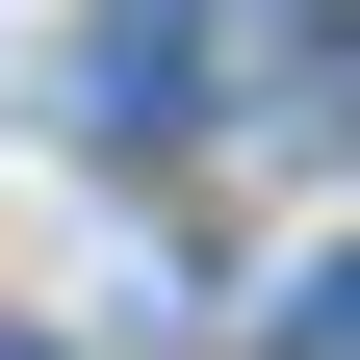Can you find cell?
Wrapping results in <instances>:
<instances>
[{
  "mask_svg": "<svg viewBox=\"0 0 360 360\" xmlns=\"http://www.w3.org/2000/svg\"><path fill=\"white\" fill-rule=\"evenodd\" d=\"M77 129H103V155H155L180 103H206V0H103V26H77V77H52Z\"/></svg>",
  "mask_w": 360,
  "mask_h": 360,
  "instance_id": "obj_1",
  "label": "cell"
}]
</instances>
